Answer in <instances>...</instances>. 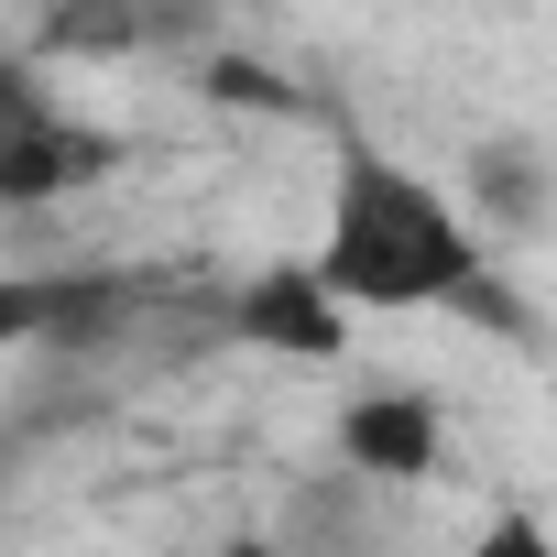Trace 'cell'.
<instances>
[{
	"mask_svg": "<svg viewBox=\"0 0 557 557\" xmlns=\"http://www.w3.org/2000/svg\"><path fill=\"white\" fill-rule=\"evenodd\" d=\"M492 230L470 219V197H448L437 175H416L405 153L339 132L329 143V186H318V273L361 307V318H426V307H470L503 318L524 339V307L492 273Z\"/></svg>",
	"mask_w": 557,
	"mask_h": 557,
	"instance_id": "6da1fadb",
	"label": "cell"
},
{
	"mask_svg": "<svg viewBox=\"0 0 557 557\" xmlns=\"http://www.w3.org/2000/svg\"><path fill=\"white\" fill-rule=\"evenodd\" d=\"M132 164V143L45 88L34 55H0V208H55Z\"/></svg>",
	"mask_w": 557,
	"mask_h": 557,
	"instance_id": "7a4b0ae2",
	"label": "cell"
},
{
	"mask_svg": "<svg viewBox=\"0 0 557 557\" xmlns=\"http://www.w3.org/2000/svg\"><path fill=\"white\" fill-rule=\"evenodd\" d=\"M153 307H164L153 273H99V262H77V273H0V361L34 350V339L99 350V339L143 329Z\"/></svg>",
	"mask_w": 557,
	"mask_h": 557,
	"instance_id": "3957f363",
	"label": "cell"
},
{
	"mask_svg": "<svg viewBox=\"0 0 557 557\" xmlns=\"http://www.w3.org/2000/svg\"><path fill=\"white\" fill-rule=\"evenodd\" d=\"M350 296L318 273V251H285V262H262L240 273V296H230V339L262 350V361H339L350 350Z\"/></svg>",
	"mask_w": 557,
	"mask_h": 557,
	"instance_id": "277c9868",
	"label": "cell"
},
{
	"mask_svg": "<svg viewBox=\"0 0 557 557\" xmlns=\"http://www.w3.org/2000/svg\"><path fill=\"white\" fill-rule=\"evenodd\" d=\"M329 437H339V470L372 481V492H416V481H437V459H448V416H437L426 383H361V394L329 416Z\"/></svg>",
	"mask_w": 557,
	"mask_h": 557,
	"instance_id": "5b68a950",
	"label": "cell"
},
{
	"mask_svg": "<svg viewBox=\"0 0 557 557\" xmlns=\"http://www.w3.org/2000/svg\"><path fill=\"white\" fill-rule=\"evenodd\" d=\"M546 208H557V175H546L535 143H481V153H470V219L492 230V251H503V240H535Z\"/></svg>",
	"mask_w": 557,
	"mask_h": 557,
	"instance_id": "8992f818",
	"label": "cell"
},
{
	"mask_svg": "<svg viewBox=\"0 0 557 557\" xmlns=\"http://www.w3.org/2000/svg\"><path fill=\"white\" fill-rule=\"evenodd\" d=\"M459 557H557V524L535 513V503H492L481 524H470V546Z\"/></svg>",
	"mask_w": 557,
	"mask_h": 557,
	"instance_id": "52a82bcc",
	"label": "cell"
},
{
	"mask_svg": "<svg viewBox=\"0 0 557 557\" xmlns=\"http://www.w3.org/2000/svg\"><path fill=\"white\" fill-rule=\"evenodd\" d=\"M208 557H318V546H296V535H219Z\"/></svg>",
	"mask_w": 557,
	"mask_h": 557,
	"instance_id": "ba28073f",
	"label": "cell"
}]
</instances>
